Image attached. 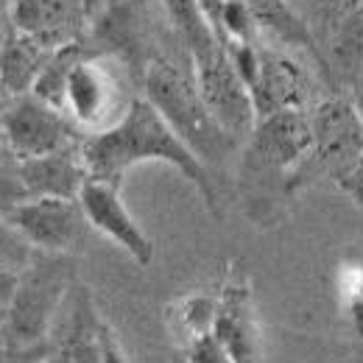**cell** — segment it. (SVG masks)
I'll list each match as a JSON object with an SVG mask.
<instances>
[{
    "label": "cell",
    "instance_id": "cell-31",
    "mask_svg": "<svg viewBox=\"0 0 363 363\" xmlns=\"http://www.w3.org/2000/svg\"><path fill=\"white\" fill-rule=\"evenodd\" d=\"M0 145H3V126H0Z\"/></svg>",
    "mask_w": 363,
    "mask_h": 363
},
{
    "label": "cell",
    "instance_id": "cell-22",
    "mask_svg": "<svg viewBox=\"0 0 363 363\" xmlns=\"http://www.w3.org/2000/svg\"><path fill=\"white\" fill-rule=\"evenodd\" d=\"M182 352H184V361L187 363H235L213 333H207V335L184 344Z\"/></svg>",
    "mask_w": 363,
    "mask_h": 363
},
{
    "label": "cell",
    "instance_id": "cell-30",
    "mask_svg": "<svg viewBox=\"0 0 363 363\" xmlns=\"http://www.w3.org/2000/svg\"><path fill=\"white\" fill-rule=\"evenodd\" d=\"M0 98H9V95H6V90H3V76H0Z\"/></svg>",
    "mask_w": 363,
    "mask_h": 363
},
{
    "label": "cell",
    "instance_id": "cell-27",
    "mask_svg": "<svg viewBox=\"0 0 363 363\" xmlns=\"http://www.w3.org/2000/svg\"><path fill=\"white\" fill-rule=\"evenodd\" d=\"M347 98L352 101V106H355V112H358V118L363 121V67L352 76V82L347 84Z\"/></svg>",
    "mask_w": 363,
    "mask_h": 363
},
{
    "label": "cell",
    "instance_id": "cell-6",
    "mask_svg": "<svg viewBox=\"0 0 363 363\" xmlns=\"http://www.w3.org/2000/svg\"><path fill=\"white\" fill-rule=\"evenodd\" d=\"M308 115L313 126V148L294 177V196L318 179L338 182L352 168L363 148V121L347 92H327L308 109Z\"/></svg>",
    "mask_w": 363,
    "mask_h": 363
},
{
    "label": "cell",
    "instance_id": "cell-12",
    "mask_svg": "<svg viewBox=\"0 0 363 363\" xmlns=\"http://www.w3.org/2000/svg\"><path fill=\"white\" fill-rule=\"evenodd\" d=\"M213 335L221 341L235 363H257L263 338L252 302V288L240 274H229L216 294V324Z\"/></svg>",
    "mask_w": 363,
    "mask_h": 363
},
{
    "label": "cell",
    "instance_id": "cell-8",
    "mask_svg": "<svg viewBox=\"0 0 363 363\" xmlns=\"http://www.w3.org/2000/svg\"><path fill=\"white\" fill-rule=\"evenodd\" d=\"M0 126H3V145L17 160L45 157L84 140V135L73 126V121L62 109L45 104L34 92L9 98L6 109L0 112Z\"/></svg>",
    "mask_w": 363,
    "mask_h": 363
},
{
    "label": "cell",
    "instance_id": "cell-23",
    "mask_svg": "<svg viewBox=\"0 0 363 363\" xmlns=\"http://www.w3.org/2000/svg\"><path fill=\"white\" fill-rule=\"evenodd\" d=\"M344 313L350 330L363 338V272H355L344 282Z\"/></svg>",
    "mask_w": 363,
    "mask_h": 363
},
{
    "label": "cell",
    "instance_id": "cell-19",
    "mask_svg": "<svg viewBox=\"0 0 363 363\" xmlns=\"http://www.w3.org/2000/svg\"><path fill=\"white\" fill-rule=\"evenodd\" d=\"M34 246L6 218H0V274H20L34 260Z\"/></svg>",
    "mask_w": 363,
    "mask_h": 363
},
{
    "label": "cell",
    "instance_id": "cell-26",
    "mask_svg": "<svg viewBox=\"0 0 363 363\" xmlns=\"http://www.w3.org/2000/svg\"><path fill=\"white\" fill-rule=\"evenodd\" d=\"M104 363H126L123 352H121V344L109 327H104Z\"/></svg>",
    "mask_w": 363,
    "mask_h": 363
},
{
    "label": "cell",
    "instance_id": "cell-7",
    "mask_svg": "<svg viewBox=\"0 0 363 363\" xmlns=\"http://www.w3.org/2000/svg\"><path fill=\"white\" fill-rule=\"evenodd\" d=\"M87 45L95 53H106L123 62L135 76L137 87L148 62L162 53L145 0H109V6L90 23Z\"/></svg>",
    "mask_w": 363,
    "mask_h": 363
},
{
    "label": "cell",
    "instance_id": "cell-2",
    "mask_svg": "<svg viewBox=\"0 0 363 363\" xmlns=\"http://www.w3.org/2000/svg\"><path fill=\"white\" fill-rule=\"evenodd\" d=\"M311 148L313 126L308 112L282 109L257 118L238 160V187L255 224H269L266 218H274L294 199L291 184Z\"/></svg>",
    "mask_w": 363,
    "mask_h": 363
},
{
    "label": "cell",
    "instance_id": "cell-17",
    "mask_svg": "<svg viewBox=\"0 0 363 363\" xmlns=\"http://www.w3.org/2000/svg\"><path fill=\"white\" fill-rule=\"evenodd\" d=\"M50 56H53L50 48L9 26L0 37V76H3L6 95L17 98V95L34 90Z\"/></svg>",
    "mask_w": 363,
    "mask_h": 363
},
{
    "label": "cell",
    "instance_id": "cell-14",
    "mask_svg": "<svg viewBox=\"0 0 363 363\" xmlns=\"http://www.w3.org/2000/svg\"><path fill=\"white\" fill-rule=\"evenodd\" d=\"M104 327L90 291L76 282L70 288V311L56 333L50 363H104Z\"/></svg>",
    "mask_w": 363,
    "mask_h": 363
},
{
    "label": "cell",
    "instance_id": "cell-3",
    "mask_svg": "<svg viewBox=\"0 0 363 363\" xmlns=\"http://www.w3.org/2000/svg\"><path fill=\"white\" fill-rule=\"evenodd\" d=\"M140 87L143 98L165 118V123L207 168L227 165L229 157L240 148V140L229 135L204 104L190 65L184 67L177 59L160 53L148 62Z\"/></svg>",
    "mask_w": 363,
    "mask_h": 363
},
{
    "label": "cell",
    "instance_id": "cell-15",
    "mask_svg": "<svg viewBox=\"0 0 363 363\" xmlns=\"http://www.w3.org/2000/svg\"><path fill=\"white\" fill-rule=\"evenodd\" d=\"M20 179L28 187L31 199H79L82 187L90 179L82 157V143L45 157L20 160Z\"/></svg>",
    "mask_w": 363,
    "mask_h": 363
},
{
    "label": "cell",
    "instance_id": "cell-28",
    "mask_svg": "<svg viewBox=\"0 0 363 363\" xmlns=\"http://www.w3.org/2000/svg\"><path fill=\"white\" fill-rule=\"evenodd\" d=\"M11 6H14V0H0V37L11 26Z\"/></svg>",
    "mask_w": 363,
    "mask_h": 363
},
{
    "label": "cell",
    "instance_id": "cell-4",
    "mask_svg": "<svg viewBox=\"0 0 363 363\" xmlns=\"http://www.w3.org/2000/svg\"><path fill=\"white\" fill-rule=\"evenodd\" d=\"M76 285L73 255L37 252L34 260L17 277V291L3 318L6 347L31 350L53 333V321L65 305L70 288Z\"/></svg>",
    "mask_w": 363,
    "mask_h": 363
},
{
    "label": "cell",
    "instance_id": "cell-18",
    "mask_svg": "<svg viewBox=\"0 0 363 363\" xmlns=\"http://www.w3.org/2000/svg\"><path fill=\"white\" fill-rule=\"evenodd\" d=\"M168 324L174 330V335L182 338V347L213 333L216 324V296L207 294H193L184 296L179 302L168 305Z\"/></svg>",
    "mask_w": 363,
    "mask_h": 363
},
{
    "label": "cell",
    "instance_id": "cell-25",
    "mask_svg": "<svg viewBox=\"0 0 363 363\" xmlns=\"http://www.w3.org/2000/svg\"><path fill=\"white\" fill-rule=\"evenodd\" d=\"M17 277L20 274H0V324L9 313V305L14 299V291H17Z\"/></svg>",
    "mask_w": 363,
    "mask_h": 363
},
{
    "label": "cell",
    "instance_id": "cell-5",
    "mask_svg": "<svg viewBox=\"0 0 363 363\" xmlns=\"http://www.w3.org/2000/svg\"><path fill=\"white\" fill-rule=\"evenodd\" d=\"M135 76L123 62L90 45L73 65L65 87V115L84 137L101 135L123 121L137 95H132Z\"/></svg>",
    "mask_w": 363,
    "mask_h": 363
},
{
    "label": "cell",
    "instance_id": "cell-24",
    "mask_svg": "<svg viewBox=\"0 0 363 363\" xmlns=\"http://www.w3.org/2000/svg\"><path fill=\"white\" fill-rule=\"evenodd\" d=\"M335 184L363 210V148H361V154H358V160L352 162V168L335 182Z\"/></svg>",
    "mask_w": 363,
    "mask_h": 363
},
{
    "label": "cell",
    "instance_id": "cell-16",
    "mask_svg": "<svg viewBox=\"0 0 363 363\" xmlns=\"http://www.w3.org/2000/svg\"><path fill=\"white\" fill-rule=\"evenodd\" d=\"M243 3L255 14L260 31H266L269 37L279 40L282 45L296 48L313 59L318 76L327 87V70H324V59H321L316 37H313L308 20L294 9V3H288V0H243Z\"/></svg>",
    "mask_w": 363,
    "mask_h": 363
},
{
    "label": "cell",
    "instance_id": "cell-9",
    "mask_svg": "<svg viewBox=\"0 0 363 363\" xmlns=\"http://www.w3.org/2000/svg\"><path fill=\"white\" fill-rule=\"evenodd\" d=\"M6 221L17 229L34 252L45 255H76L87 238V216L79 199H28L14 207Z\"/></svg>",
    "mask_w": 363,
    "mask_h": 363
},
{
    "label": "cell",
    "instance_id": "cell-13",
    "mask_svg": "<svg viewBox=\"0 0 363 363\" xmlns=\"http://www.w3.org/2000/svg\"><path fill=\"white\" fill-rule=\"evenodd\" d=\"M11 28L56 50L84 43L90 31V17L84 0H14Z\"/></svg>",
    "mask_w": 363,
    "mask_h": 363
},
{
    "label": "cell",
    "instance_id": "cell-10",
    "mask_svg": "<svg viewBox=\"0 0 363 363\" xmlns=\"http://www.w3.org/2000/svg\"><path fill=\"white\" fill-rule=\"evenodd\" d=\"M257 118H266L282 109H302L308 112L318 104L327 87H318L313 76L288 53H279L274 48H257V73L249 84Z\"/></svg>",
    "mask_w": 363,
    "mask_h": 363
},
{
    "label": "cell",
    "instance_id": "cell-21",
    "mask_svg": "<svg viewBox=\"0 0 363 363\" xmlns=\"http://www.w3.org/2000/svg\"><path fill=\"white\" fill-rule=\"evenodd\" d=\"M302 3V17L308 20V26H311V31H313V37H318L333 20H338L355 0H299Z\"/></svg>",
    "mask_w": 363,
    "mask_h": 363
},
{
    "label": "cell",
    "instance_id": "cell-1",
    "mask_svg": "<svg viewBox=\"0 0 363 363\" xmlns=\"http://www.w3.org/2000/svg\"><path fill=\"white\" fill-rule=\"evenodd\" d=\"M82 157L90 179L112 182V184H121L123 177L140 162H165L177 168L199 190L204 207L216 218H221L224 213L221 193L210 168L182 143L179 135L143 95H137L121 123H115L101 135L82 140Z\"/></svg>",
    "mask_w": 363,
    "mask_h": 363
},
{
    "label": "cell",
    "instance_id": "cell-29",
    "mask_svg": "<svg viewBox=\"0 0 363 363\" xmlns=\"http://www.w3.org/2000/svg\"><path fill=\"white\" fill-rule=\"evenodd\" d=\"M109 6V0H84V9H87V17H90V23Z\"/></svg>",
    "mask_w": 363,
    "mask_h": 363
},
{
    "label": "cell",
    "instance_id": "cell-20",
    "mask_svg": "<svg viewBox=\"0 0 363 363\" xmlns=\"http://www.w3.org/2000/svg\"><path fill=\"white\" fill-rule=\"evenodd\" d=\"M28 199L31 193L20 179V160H14L11 165L0 162V218H6L14 207H20Z\"/></svg>",
    "mask_w": 363,
    "mask_h": 363
},
{
    "label": "cell",
    "instance_id": "cell-11",
    "mask_svg": "<svg viewBox=\"0 0 363 363\" xmlns=\"http://www.w3.org/2000/svg\"><path fill=\"white\" fill-rule=\"evenodd\" d=\"M79 204L87 216V224L95 232L106 235L115 246H121L137 266H151L154 243L135 221V216L126 210V204L121 199V184L87 179V184L79 193Z\"/></svg>",
    "mask_w": 363,
    "mask_h": 363
}]
</instances>
